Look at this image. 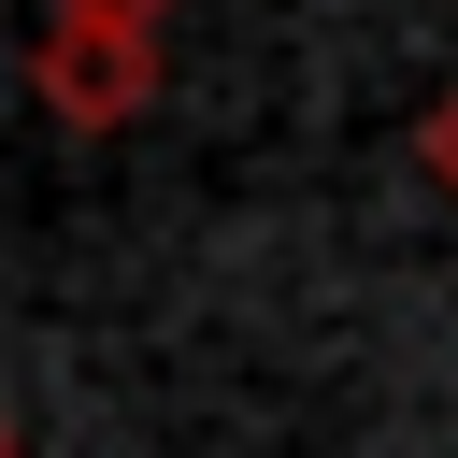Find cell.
<instances>
[{
	"instance_id": "1",
	"label": "cell",
	"mask_w": 458,
	"mask_h": 458,
	"mask_svg": "<svg viewBox=\"0 0 458 458\" xmlns=\"http://www.w3.org/2000/svg\"><path fill=\"white\" fill-rule=\"evenodd\" d=\"M29 86H43V114H72V129H129V114H157V29H114V14H43V43H29Z\"/></svg>"
},
{
	"instance_id": "2",
	"label": "cell",
	"mask_w": 458,
	"mask_h": 458,
	"mask_svg": "<svg viewBox=\"0 0 458 458\" xmlns=\"http://www.w3.org/2000/svg\"><path fill=\"white\" fill-rule=\"evenodd\" d=\"M415 172H429V186H444V200H458V86H444V100H429V114H415Z\"/></svg>"
},
{
	"instance_id": "3",
	"label": "cell",
	"mask_w": 458,
	"mask_h": 458,
	"mask_svg": "<svg viewBox=\"0 0 458 458\" xmlns=\"http://www.w3.org/2000/svg\"><path fill=\"white\" fill-rule=\"evenodd\" d=\"M43 14H114V29H157L172 0H43Z\"/></svg>"
},
{
	"instance_id": "4",
	"label": "cell",
	"mask_w": 458,
	"mask_h": 458,
	"mask_svg": "<svg viewBox=\"0 0 458 458\" xmlns=\"http://www.w3.org/2000/svg\"><path fill=\"white\" fill-rule=\"evenodd\" d=\"M0 458H29V444H14V415H0Z\"/></svg>"
}]
</instances>
